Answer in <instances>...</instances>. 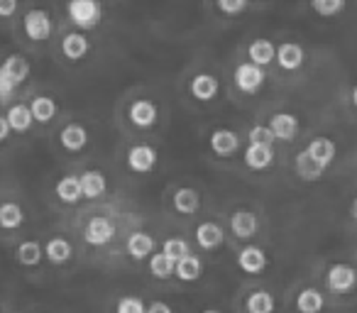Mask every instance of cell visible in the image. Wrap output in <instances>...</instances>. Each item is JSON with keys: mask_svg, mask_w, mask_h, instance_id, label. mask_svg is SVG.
<instances>
[{"mask_svg": "<svg viewBox=\"0 0 357 313\" xmlns=\"http://www.w3.org/2000/svg\"><path fill=\"white\" fill-rule=\"evenodd\" d=\"M69 20L81 30H93L103 17V8L98 0H69Z\"/></svg>", "mask_w": 357, "mask_h": 313, "instance_id": "cell-1", "label": "cell"}, {"mask_svg": "<svg viewBox=\"0 0 357 313\" xmlns=\"http://www.w3.org/2000/svg\"><path fill=\"white\" fill-rule=\"evenodd\" d=\"M264 84V66H257L252 61L248 64H240L235 69V86H238L243 93H257Z\"/></svg>", "mask_w": 357, "mask_h": 313, "instance_id": "cell-2", "label": "cell"}, {"mask_svg": "<svg viewBox=\"0 0 357 313\" xmlns=\"http://www.w3.org/2000/svg\"><path fill=\"white\" fill-rule=\"evenodd\" d=\"M326 282H328V289H331V291L345 293L357 284V272L350 267V264H333V267L328 269Z\"/></svg>", "mask_w": 357, "mask_h": 313, "instance_id": "cell-3", "label": "cell"}, {"mask_svg": "<svg viewBox=\"0 0 357 313\" xmlns=\"http://www.w3.org/2000/svg\"><path fill=\"white\" fill-rule=\"evenodd\" d=\"M25 35L32 42H45L52 35V20L45 10H30L25 15Z\"/></svg>", "mask_w": 357, "mask_h": 313, "instance_id": "cell-4", "label": "cell"}, {"mask_svg": "<svg viewBox=\"0 0 357 313\" xmlns=\"http://www.w3.org/2000/svg\"><path fill=\"white\" fill-rule=\"evenodd\" d=\"M113 235H115V225L110 223L108 218H103V215H96V218H91L89 225H86V243L96 245V247L108 245L110 240H113Z\"/></svg>", "mask_w": 357, "mask_h": 313, "instance_id": "cell-5", "label": "cell"}, {"mask_svg": "<svg viewBox=\"0 0 357 313\" xmlns=\"http://www.w3.org/2000/svg\"><path fill=\"white\" fill-rule=\"evenodd\" d=\"M128 165L132 171H139V174H147V171L154 169L157 165V152H154L149 144H137L128 152Z\"/></svg>", "mask_w": 357, "mask_h": 313, "instance_id": "cell-6", "label": "cell"}, {"mask_svg": "<svg viewBox=\"0 0 357 313\" xmlns=\"http://www.w3.org/2000/svg\"><path fill=\"white\" fill-rule=\"evenodd\" d=\"M303 59H306V54H303V49L296 42H284L282 47H277V56H274V61H277L284 71L301 69Z\"/></svg>", "mask_w": 357, "mask_h": 313, "instance_id": "cell-7", "label": "cell"}, {"mask_svg": "<svg viewBox=\"0 0 357 313\" xmlns=\"http://www.w3.org/2000/svg\"><path fill=\"white\" fill-rule=\"evenodd\" d=\"M274 162V152H272V144H259V142H250V147L245 149V165L250 169H267L269 165Z\"/></svg>", "mask_w": 357, "mask_h": 313, "instance_id": "cell-8", "label": "cell"}, {"mask_svg": "<svg viewBox=\"0 0 357 313\" xmlns=\"http://www.w3.org/2000/svg\"><path fill=\"white\" fill-rule=\"evenodd\" d=\"M211 149H213L218 157H230L240 149V137L233 130H215L211 135Z\"/></svg>", "mask_w": 357, "mask_h": 313, "instance_id": "cell-9", "label": "cell"}, {"mask_svg": "<svg viewBox=\"0 0 357 313\" xmlns=\"http://www.w3.org/2000/svg\"><path fill=\"white\" fill-rule=\"evenodd\" d=\"M269 128H272V132L277 139L291 142V139L298 135V120L294 118L291 113H277L272 120H269Z\"/></svg>", "mask_w": 357, "mask_h": 313, "instance_id": "cell-10", "label": "cell"}, {"mask_svg": "<svg viewBox=\"0 0 357 313\" xmlns=\"http://www.w3.org/2000/svg\"><path fill=\"white\" fill-rule=\"evenodd\" d=\"M238 264L245 274H259L267 267V254L262 252V247L250 245V247H243V252H240V257H238Z\"/></svg>", "mask_w": 357, "mask_h": 313, "instance_id": "cell-11", "label": "cell"}, {"mask_svg": "<svg viewBox=\"0 0 357 313\" xmlns=\"http://www.w3.org/2000/svg\"><path fill=\"white\" fill-rule=\"evenodd\" d=\"M130 120L137 128H152L157 123V105L152 100H135L130 105Z\"/></svg>", "mask_w": 357, "mask_h": 313, "instance_id": "cell-12", "label": "cell"}, {"mask_svg": "<svg viewBox=\"0 0 357 313\" xmlns=\"http://www.w3.org/2000/svg\"><path fill=\"white\" fill-rule=\"evenodd\" d=\"M230 230L233 235H238L240 240H248L257 233V215L250 213V211H238L230 218Z\"/></svg>", "mask_w": 357, "mask_h": 313, "instance_id": "cell-13", "label": "cell"}, {"mask_svg": "<svg viewBox=\"0 0 357 313\" xmlns=\"http://www.w3.org/2000/svg\"><path fill=\"white\" fill-rule=\"evenodd\" d=\"M191 93L199 100H213L218 96V79L211 74H199L191 81Z\"/></svg>", "mask_w": 357, "mask_h": 313, "instance_id": "cell-14", "label": "cell"}, {"mask_svg": "<svg viewBox=\"0 0 357 313\" xmlns=\"http://www.w3.org/2000/svg\"><path fill=\"white\" fill-rule=\"evenodd\" d=\"M61 52H64V56L71 61L84 59V56L89 54V40H86L84 35H79V32H71V35H66L64 40H61Z\"/></svg>", "mask_w": 357, "mask_h": 313, "instance_id": "cell-15", "label": "cell"}, {"mask_svg": "<svg viewBox=\"0 0 357 313\" xmlns=\"http://www.w3.org/2000/svg\"><path fill=\"white\" fill-rule=\"evenodd\" d=\"M306 152L311 154L313 160H316L321 167H328L333 160H335V142H333V139H328V137H318V139H313V142L308 144Z\"/></svg>", "mask_w": 357, "mask_h": 313, "instance_id": "cell-16", "label": "cell"}, {"mask_svg": "<svg viewBox=\"0 0 357 313\" xmlns=\"http://www.w3.org/2000/svg\"><path fill=\"white\" fill-rule=\"evenodd\" d=\"M8 125H10V130H15V132H27V130L32 128V123H35V118H32V110L30 105H10V110H8Z\"/></svg>", "mask_w": 357, "mask_h": 313, "instance_id": "cell-17", "label": "cell"}, {"mask_svg": "<svg viewBox=\"0 0 357 313\" xmlns=\"http://www.w3.org/2000/svg\"><path fill=\"white\" fill-rule=\"evenodd\" d=\"M323 171H326V167L318 165V162L313 160V157L306 152V149L296 154V174L301 176L303 181H316V179H321Z\"/></svg>", "mask_w": 357, "mask_h": 313, "instance_id": "cell-18", "label": "cell"}, {"mask_svg": "<svg viewBox=\"0 0 357 313\" xmlns=\"http://www.w3.org/2000/svg\"><path fill=\"white\" fill-rule=\"evenodd\" d=\"M59 139H61V144H64V149H69V152H81V149L86 147V142H89V132H86L81 125L74 123L61 130Z\"/></svg>", "mask_w": 357, "mask_h": 313, "instance_id": "cell-19", "label": "cell"}, {"mask_svg": "<svg viewBox=\"0 0 357 313\" xmlns=\"http://www.w3.org/2000/svg\"><path fill=\"white\" fill-rule=\"evenodd\" d=\"M81 181V191H84L86 199H98V196L105 194V176L100 171L91 169V171H84L79 176Z\"/></svg>", "mask_w": 357, "mask_h": 313, "instance_id": "cell-20", "label": "cell"}, {"mask_svg": "<svg viewBox=\"0 0 357 313\" xmlns=\"http://www.w3.org/2000/svg\"><path fill=\"white\" fill-rule=\"evenodd\" d=\"M174 277H178L181 282H196L201 277V259L196 254H186L174 264Z\"/></svg>", "mask_w": 357, "mask_h": 313, "instance_id": "cell-21", "label": "cell"}, {"mask_svg": "<svg viewBox=\"0 0 357 313\" xmlns=\"http://www.w3.org/2000/svg\"><path fill=\"white\" fill-rule=\"evenodd\" d=\"M248 54H250V61H252V64L267 66V64H272L274 56H277V47H274L269 40H255L252 45H250Z\"/></svg>", "mask_w": 357, "mask_h": 313, "instance_id": "cell-22", "label": "cell"}, {"mask_svg": "<svg viewBox=\"0 0 357 313\" xmlns=\"http://www.w3.org/2000/svg\"><path fill=\"white\" fill-rule=\"evenodd\" d=\"M196 243L204 250H215L220 243H223V230L215 223H201L196 228Z\"/></svg>", "mask_w": 357, "mask_h": 313, "instance_id": "cell-23", "label": "cell"}, {"mask_svg": "<svg viewBox=\"0 0 357 313\" xmlns=\"http://www.w3.org/2000/svg\"><path fill=\"white\" fill-rule=\"evenodd\" d=\"M174 208H176L178 213H184V215L196 213V211L201 208L199 191H194V189H178L176 194H174Z\"/></svg>", "mask_w": 357, "mask_h": 313, "instance_id": "cell-24", "label": "cell"}, {"mask_svg": "<svg viewBox=\"0 0 357 313\" xmlns=\"http://www.w3.org/2000/svg\"><path fill=\"white\" fill-rule=\"evenodd\" d=\"M128 252L132 259H144L154 252V240L147 233H132L128 238Z\"/></svg>", "mask_w": 357, "mask_h": 313, "instance_id": "cell-25", "label": "cell"}, {"mask_svg": "<svg viewBox=\"0 0 357 313\" xmlns=\"http://www.w3.org/2000/svg\"><path fill=\"white\" fill-rule=\"evenodd\" d=\"M56 196H59V201H64V204H76V201L84 199L79 176H64V179L56 184Z\"/></svg>", "mask_w": 357, "mask_h": 313, "instance_id": "cell-26", "label": "cell"}, {"mask_svg": "<svg viewBox=\"0 0 357 313\" xmlns=\"http://www.w3.org/2000/svg\"><path fill=\"white\" fill-rule=\"evenodd\" d=\"M0 69L6 71L8 76H10L13 81H15L17 86L22 84V81L30 76V64H27V59H22L20 54H13V56H8L3 64H0Z\"/></svg>", "mask_w": 357, "mask_h": 313, "instance_id": "cell-27", "label": "cell"}, {"mask_svg": "<svg viewBox=\"0 0 357 313\" xmlns=\"http://www.w3.org/2000/svg\"><path fill=\"white\" fill-rule=\"evenodd\" d=\"M45 254H47V259H50V262H54V264L69 262V259H71V245H69V240H64V238L50 240V243H47V247H45Z\"/></svg>", "mask_w": 357, "mask_h": 313, "instance_id": "cell-28", "label": "cell"}, {"mask_svg": "<svg viewBox=\"0 0 357 313\" xmlns=\"http://www.w3.org/2000/svg\"><path fill=\"white\" fill-rule=\"evenodd\" d=\"M323 303H326L323 301V293L316 291V289H303L296 298V308L301 313H321Z\"/></svg>", "mask_w": 357, "mask_h": 313, "instance_id": "cell-29", "label": "cell"}, {"mask_svg": "<svg viewBox=\"0 0 357 313\" xmlns=\"http://www.w3.org/2000/svg\"><path fill=\"white\" fill-rule=\"evenodd\" d=\"M30 110H32V118L37 123H50L52 118L56 115V103L47 96H37L35 100L30 103Z\"/></svg>", "mask_w": 357, "mask_h": 313, "instance_id": "cell-30", "label": "cell"}, {"mask_svg": "<svg viewBox=\"0 0 357 313\" xmlns=\"http://www.w3.org/2000/svg\"><path fill=\"white\" fill-rule=\"evenodd\" d=\"M25 215H22V208L17 204H3L0 206V228L6 230H15L22 225Z\"/></svg>", "mask_w": 357, "mask_h": 313, "instance_id": "cell-31", "label": "cell"}, {"mask_svg": "<svg viewBox=\"0 0 357 313\" xmlns=\"http://www.w3.org/2000/svg\"><path fill=\"white\" fill-rule=\"evenodd\" d=\"M42 257H45V252H42L40 243L27 240V243H22L20 247H17V262L25 264V267H35V264H40Z\"/></svg>", "mask_w": 357, "mask_h": 313, "instance_id": "cell-32", "label": "cell"}, {"mask_svg": "<svg viewBox=\"0 0 357 313\" xmlns=\"http://www.w3.org/2000/svg\"><path fill=\"white\" fill-rule=\"evenodd\" d=\"M174 259H169L164 252L159 254H152V259H149V272L154 274L157 279H169L174 277Z\"/></svg>", "mask_w": 357, "mask_h": 313, "instance_id": "cell-33", "label": "cell"}, {"mask_svg": "<svg viewBox=\"0 0 357 313\" xmlns=\"http://www.w3.org/2000/svg\"><path fill=\"white\" fill-rule=\"evenodd\" d=\"M248 311L250 313H272L274 311V298L267 291H255L248 298Z\"/></svg>", "mask_w": 357, "mask_h": 313, "instance_id": "cell-34", "label": "cell"}, {"mask_svg": "<svg viewBox=\"0 0 357 313\" xmlns=\"http://www.w3.org/2000/svg\"><path fill=\"white\" fill-rule=\"evenodd\" d=\"M311 8L321 17H333L345 10V0H311Z\"/></svg>", "mask_w": 357, "mask_h": 313, "instance_id": "cell-35", "label": "cell"}, {"mask_svg": "<svg viewBox=\"0 0 357 313\" xmlns=\"http://www.w3.org/2000/svg\"><path fill=\"white\" fill-rule=\"evenodd\" d=\"M164 254H167L169 259H174V262H178L181 257H186V254L191 252V247H189V243L186 240H181V238H172V240H167L164 243V250H162Z\"/></svg>", "mask_w": 357, "mask_h": 313, "instance_id": "cell-36", "label": "cell"}, {"mask_svg": "<svg viewBox=\"0 0 357 313\" xmlns=\"http://www.w3.org/2000/svg\"><path fill=\"white\" fill-rule=\"evenodd\" d=\"M274 132L269 125H255L252 130H250V142H259V144H274Z\"/></svg>", "mask_w": 357, "mask_h": 313, "instance_id": "cell-37", "label": "cell"}, {"mask_svg": "<svg viewBox=\"0 0 357 313\" xmlns=\"http://www.w3.org/2000/svg\"><path fill=\"white\" fill-rule=\"evenodd\" d=\"M15 89H17L15 81L0 69V103H8L13 98V93H15Z\"/></svg>", "mask_w": 357, "mask_h": 313, "instance_id": "cell-38", "label": "cell"}, {"mask_svg": "<svg viewBox=\"0 0 357 313\" xmlns=\"http://www.w3.org/2000/svg\"><path fill=\"white\" fill-rule=\"evenodd\" d=\"M118 313H147V308H144V303L139 298L125 296L118 301Z\"/></svg>", "mask_w": 357, "mask_h": 313, "instance_id": "cell-39", "label": "cell"}, {"mask_svg": "<svg viewBox=\"0 0 357 313\" xmlns=\"http://www.w3.org/2000/svg\"><path fill=\"white\" fill-rule=\"evenodd\" d=\"M245 6H248V0H218L220 13H225V15H238L245 10Z\"/></svg>", "mask_w": 357, "mask_h": 313, "instance_id": "cell-40", "label": "cell"}, {"mask_svg": "<svg viewBox=\"0 0 357 313\" xmlns=\"http://www.w3.org/2000/svg\"><path fill=\"white\" fill-rule=\"evenodd\" d=\"M17 10V0H0V17H13Z\"/></svg>", "mask_w": 357, "mask_h": 313, "instance_id": "cell-41", "label": "cell"}, {"mask_svg": "<svg viewBox=\"0 0 357 313\" xmlns=\"http://www.w3.org/2000/svg\"><path fill=\"white\" fill-rule=\"evenodd\" d=\"M10 132H13V130H10V125H8V118H6V115H0V142H6Z\"/></svg>", "mask_w": 357, "mask_h": 313, "instance_id": "cell-42", "label": "cell"}, {"mask_svg": "<svg viewBox=\"0 0 357 313\" xmlns=\"http://www.w3.org/2000/svg\"><path fill=\"white\" fill-rule=\"evenodd\" d=\"M147 313H172V308H169L167 303L157 301V303H152V306L147 308Z\"/></svg>", "mask_w": 357, "mask_h": 313, "instance_id": "cell-43", "label": "cell"}, {"mask_svg": "<svg viewBox=\"0 0 357 313\" xmlns=\"http://www.w3.org/2000/svg\"><path fill=\"white\" fill-rule=\"evenodd\" d=\"M352 105H355V108H357V86H355V89H352Z\"/></svg>", "mask_w": 357, "mask_h": 313, "instance_id": "cell-44", "label": "cell"}, {"mask_svg": "<svg viewBox=\"0 0 357 313\" xmlns=\"http://www.w3.org/2000/svg\"><path fill=\"white\" fill-rule=\"evenodd\" d=\"M352 215H355V218H357V201H355V204H352Z\"/></svg>", "mask_w": 357, "mask_h": 313, "instance_id": "cell-45", "label": "cell"}, {"mask_svg": "<svg viewBox=\"0 0 357 313\" xmlns=\"http://www.w3.org/2000/svg\"><path fill=\"white\" fill-rule=\"evenodd\" d=\"M206 313H220V311H213V308H211V311H206Z\"/></svg>", "mask_w": 357, "mask_h": 313, "instance_id": "cell-46", "label": "cell"}, {"mask_svg": "<svg viewBox=\"0 0 357 313\" xmlns=\"http://www.w3.org/2000/svg\"><path fill=\"white\" fill-rule=\"evenodd\" d=\"M355 223H357V218H355Z\"/></svg>", "mask_w": 357, "mask_h": 313, "instance_id": "cell-47", "label": "cell"}]
</instances>
